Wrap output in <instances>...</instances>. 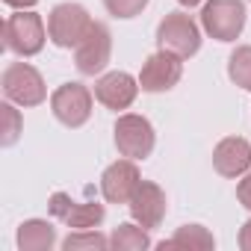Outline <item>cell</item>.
Instances as JSON below:
<instances>
[{
    "mask_svg": "<svg viewBox=\"0 0 251 251\" xmlns=\"http://www.w3.org/2000/svg\"><path fill=\"white\" fill-rule=\"evenodd\" d=\"M157 45L160 50H169L180 59H189L201 50V30L186 12H169L157 24Z\"/></svg>",
    "mask_w": 251,
    "mask_h": 251,
    "instance_id": "obj_4",
    "label": "cell"
},
{
    "mask_svg": "<svg viewBox=\"0 0 251 251\" xmlns=\"http://www.w3.org/2000/svg\"><path fill=\"white\" fill-rule=\"evenodd\" d=\"M56 245V227L45 219H27L18 227V248L21 251H50Z\"/></svg>",
    "mask_w": 251,
    "mask_h": 251,
    "instance_id": "obj_14",
    "label": "cell"
},
{
    "mask_svg": "<svg viewBox=\"0 0 251 251\" xmlns=\"http://www.w3.org/2000/svg\"><path fill=\"white\" fill-rule=\"evenodd\" d=\"M201 27L216 42H236L245 27L242 0H207L201 9Z\"/></svg>",
    "mask_w": 251,
    "mask_h": 251,
    "instance_id": "obj_6",
    "label": "cell"
},
{
    "mask_svg": "<svg viewBox=\"0 0 251 251\" xmlns=\"http://www.w3.org/2000/svg\"><path fill=\"white\" fill-rule=\"evenodd\" d=\"M6 6H12V9H33L39 0H3Z\"/></svg>",
    "mask_w": 251,
    "mask_h": 251,
    "instance_id": "obj_25",
    "label": "cell"
},
{
    "mask_svg": "<svg viewBox=\"0 0 251 251\" xmlns=\"http://www.w3.org/2000/svg\"><path fill=\"white\" fill-rule=\"evenodd\" d=\"M177 3H180V6H198L201 0H177Z\"/></svg>",
    "mask_w": 251,
    "mask_h": 251,
    "instance_id": "obj_26",
    "label": "cell"
},
{
    "mask_svg": "<svg viewBox=\"0 0 251 251\" xmlns=\"http://www.w3.org/2000/svg\"><path fill=\"white\" fill-rule=\"evenodd\" d=\"M109 59H112V33L103 21H95L86 39L74 48V65L83 77H95L109 65Z\"/></svg>",
    "mask_w": 251,
    "mask_h": 251,
    "instance_id": "obj_7",
    "label": "cell"
},
{
    "mask_svg": "<svg viewBox=\"0 0 251 251\" xmlns=\"http://www.w3.org/2000/svg\"><path fill=\"white\" fill-rule=\"evenodd\" d=\"M213 245H216V236H213L204 225H183V227H177V230H175V236H172V239L160 242V248H163V251H166V248L207 251V248H213Z\"/></svg>",
    "mask_w": 251,
    "mask_h": 251,
    "instance_id": "obj_15",
    "label": "cell"
},
{
    "mask_svg": "<svg viewBox=\"0 0 251 251\" xmlns=\"http://www.w3.org/2000/svg\"><path fill=\"white\" fill-rule=\"evenodd\" d=\"M112 133H115V148H118L121 157L139 163V160H148L154 154L157 133H154V124L145 115H136V112L118 115Z\"/></svg>",
    "mask_w": 251,
    "mask_h": 251,
    "instance_id": "obj_2",
    "label": "cell"
},
{
    "mask_svg": "<svg viewBox=\"0 0 251 251\" xmlns=\"http://www.w3.org/2000/svg\"><path fill=\"white\" fill-rule=\"evenodd\" d=\"M0 115H3V136H0V142H3L6 148L9 145H15L18 142V136H21V112L12 106V100H6L3 106H0Z\"/></svg>",
    "mask_w": 251,
    "mask_h": 251,
    "instance_id": "obj_20",
    "label": "cell"
},
{
    "mask_svg": "<svg viewBox=\"0 0 251 251\" xmlns=\"http://www.w3.org/2000/svg\"><path fill=\"white\" fill-rule=\"evenodd\" d=\"M103 219H106V207H103V204H95V201L77 204V201H74V207L68 210V216H65L62 222H65L68 227H74V230H89V227H98Z\"/></svg>",
    "mask_w": 251,
    "mask_h": 251,
    "instance_id": "obj_17",
    "label": "cell"
},
{
    "mask_svg": "<svg viewBox=\"0 0 251 251\" xmlns=\"http://www.w3.org/2000/svg\"><path fill=\"white\" fill-rule=\"evenodd\" d=\"M92 15L80 3H56L48 15V36L56 48H77L92 30Z\"/></svg>",
    "mask_w": 251,
    "mask_h": 251,
    "instance_id": "obj_5",
    "label": "cell"
},
{
    "mask_svg": "<svg viewBox=\"0 0 251 251\" xmlns=\"http://www.w3.org/2000/svg\"><path fill=\"white\" fill-rule=\"evenodd\" d=\"M50 112L65 127H83L92 115V92L83 83H62L50 95Z\"/></svg>",
    "mask_w": 251,
    "mask_h": 251,
    "instance_id": "obj_8",
    "label": "cell"
},
{
    "mask_svg": "<svg viewBox=\"0 0 251 251\" xmlns=\"http://www.w3.org/2000/svg\"><path fill=\"white\" fill-rule=\"evenodd\" d=\"M130 216H133V222H139L142 227H148V230H154V227H160L163 225V219H166V213H169V201H166V192H163V186H157L154 180H142L139 183V189L133 192V198H130Z\"/></svg>",
    "mask_w": 251,
    "mask_h": 251,
    "instance_id": "obj_11",
    "label": "cell"
},
{
    "mask_svg": "<svg viewBox=\"0 0 251 251\" xmlns=\"http://www.w3.org/2000/svg\"><path fill=\"white\" fill-rule=\"evenodd\" d=\"M213 169L222 177H242L251 169V142L242 136H227L213 151Z\"/></svg>",
    "mask_w": 251,
    "mask_h": 251,
    "instance_id": "obj_13",
    "label": "cell"
},
{
    "mask_svg": "<svg viewBox=\"0 0 251 251\" xmlns=\"http://www.w3.org/2000/svg\"><path fill=\"white\" fill-rule=\"evenodd\" d=\"M142 183V175H139V166L136 160H115L112 166L103 169L100 175V195L106 204H130L133 192L139 189Z\"/></svg>",
    "mask_w": 251,
    "mask_h": 251,
    "instance_id": "obj_10",
    "label": "cell"
},
{
    "mask_svg": "<svg viewBox=\"0 0 251 251\" xmlns=\"http://www.w3.org/2000/svg\"><path fill=\"white\" fill-rule=\"evenodd\" d=\"M71 207H74V198H71L68 192H53V195H50L48 210H50V216H53V219H59V222H62V219L68 216V210H71Z\"/></svg>",
    "mask_w": 251,
    "mask_h": 251,
    "instance_id": "obj_22",
    "label": "cell"
},
{
    "mask_svg": "<svg viewBox=\"0 0 251 251\" xmlns=\"http://www.w3.org/2000/svg\"><path fill=\"white\" fill-rule=\"evenodd\" d=\"M109 248H115V251H145V248H151L148 227H142L139 222L136 225H130V222L118 225L109 236Z\"/></svg>",
    "mask_w": 251,
    "mask_h": 251,
    "instance_id": "obj_16",
    "label": "cell"
},
{
    "mask_svg": "<svg viewBox=\"0 0 251 251\" xmlns=\"http://www.w3.org/2000/svg\"><path fill=\"white\" fill-rule=\"evenodd\" d=\"M6 100L18 103V106H39L48 100V86L45 77L30 65V62H9L0 77Z\"/></svg>",
    "mask_w": 251,
    "mask_h": 251,
    "instance_id": "obj_3",
    "label": "cell"
},
{
    "mask_svg": "<svg viewBox=\"0 0 251 251\" xmlns=\"http://www.w3.org/2000/svg\"><path fill=\"white\" fill-rule=\"evenodd\" d=\"M103 251L109 248V236H103L98 227H89V230H74L62 239V251Z\"/></svg>",
    "mask_w": 251,
    "mask_h": 251,
    "instance_id": "obj_19",
    "label": "cell"
},
{
    "mask_svg": "<svg viewBox=\"0 0 251 251\" xmlns=\"http://www.w3.org/2000/svg\"><path fill=\"white\" fill-rule=\"evenodd\" d=\"M48 39L50 36L45 30L42 15H36L33 9H18L3 24V48L12 50L15 56H24V59L42 53V48H45Z\"/></svg>",
    "mask_w": 251,
    "mask_h": 251,
    "instance_id": "obj_1",
    "label": "cell"
},
{
    "mask_svg": "<svg viewBox=\"0 0 251 251\" xmlns=\"http://www.w3.org/2000/svg\"><path fill=\"white\" fill-rule=\"evenodd\" d=\"M236 201H239L245 210H251V172H245L242 180L236 183Z\"/></svg>",
    "mask_w": 251,
    "mask_h": 251,
    "instance_id": "obj_23",
    "label": "cell"
},
{
    "mask_svg": "<svg viewBox=\"0 0 251 251\" xmlns=\"http://www.w3.org/2000/svg\"><path fill=\"white\" fill-rule=\"evenodd\" d=\"M227 77L239 89L251 92V45H239L230 53V59H227Z\"/></svg>",
    "mask_w": 251,
    "mask_h": 251,
    "instance_id": "obj_18",
    "label": "cell"
},
{
    "mask_svg": "<svg viewBox=\"0 0 251 251\" xmlns=\"http://www.w3.org/2000/svg\"><path fill=\"white\" fill-rule=\"evenodd\" d=\"M103 6L112 18H136L145 12L148 0H103Z\"/></svg>",
    "mask_w": 251,
    "mask_h": 251,
    "instance_id": "obj_21",
    "label": "cell"
},
{
    "mask_svg": "<svg viewBox=\"0 0 251 251\" xmlns=\"http://www.w3.org/2000/svg\"><path fill=\"white\" fill-rule=\"evenodd\" d=\"M239 248L242 251H251V219L239 227Z\"/></svg>",
    "mask_w": 251,
    "mask_h": 251,
    "instance_id": "obj_24",
    "label": "cell"
},
{
    "mask_svg": "<svg viewBox=\"0 0 251 251\" xmlns=\"http://www.w3.org/2000/svg\"><path fill=\"white\" fill-rule=\"evenodd\" d=\"M180 77H183V59L175 56V53H169V50H157V53H151L142 62V71H139L136 80H139L142 92L157 95V92L175 89L180 83Z\"/></svg>",
    "mask_w": 251,
    "mask_h": 251,
    "instance_id": "obj_9",
    "label": "cell"
},
{
    "mask_svg": "<svg viewBox=\"0 0 251 251\" xmlns=\"http://www.w3.org/2000/svg\"><path fill=\"white\" fill-rule=\"evenodd\" d=\"M136 95H139V80H133L127 71H109L95 83V98L115 112L133 106Z\"/></svg>",
    "mask_w": 251,
    "mask_h": 251,
    "instance_id": "obj_12",
    "label": "cell"
}]
</instances>
